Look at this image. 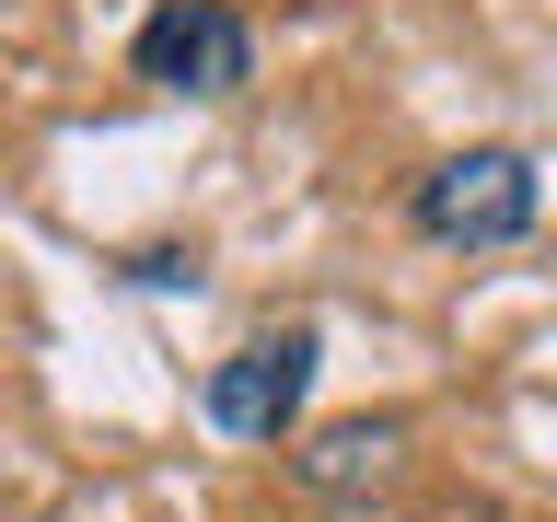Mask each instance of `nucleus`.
Returning <instances> with one entry per match:
<instances>
[{
  "mask_svg": "<svg viewBox=\"0 0 557 522\" xmlns=\"http://www.w3.org/2000/svg\"><path fill=\"white\" fill-rule=\"evenodd\" d=\"M395 452H407V430H395V418H348V430L302 442V487H325V499H360V487L395 476Z\"/></svg>",
  "mask_w": 557,
  "mask_h": 522,
  "instance_id": "4",
  "label": "nucleus"
},
{
  "mask_svg": "<svg viewBox=\"0 0 557 522\" xmlns=\"http://www.w3.org/2000/svg\"><path fill=\"white\" fill-rule=\"evenodd\" d=\"M407 221H418L430 244H465V256L522 244V233H534V163H522L511 139H476V151H453V163L418 174Z\"/></svg>",
  "mask_w": 557,
  "mask_h": 522,
  "instance_id": "1",
  "label": "nucleus"
},
{
  "mask_svg": "<svg viewBox=\"0 0 557 522\" xmlns=\"http://www.w3.org/2000/svg\"><path fill=\"white\" fill-rule=\"evenodd\" d=\"M313 360H325V337L313 325H268V337H244L221 372H209V430L221 442H278L290 418L313 407Z\"/></svg>",
  "mask_w": 557,
  "mask_h": 522,
  "instance_id": "3",
  "label": "nucleus"
},
{
  "mask_svg": "<svg viewBox=\"0 0 557 522\" xmlns=\"http://www.w3.org/2000/svg\"><path fill=\"white\" fill-rule=\"evenodd\" d=\"M128 70L151 82V94L221 104V94H244V82H256V24H244L233 0H163V12L128 35Z\"/></svg>",
  "mask_w": 557,
  "mask_h": 522,
  "instance_id": "2",
  "label": "nucleus"
}]
</instances>
